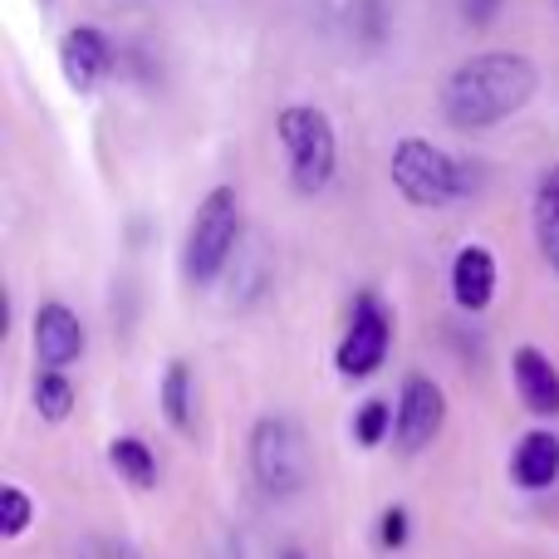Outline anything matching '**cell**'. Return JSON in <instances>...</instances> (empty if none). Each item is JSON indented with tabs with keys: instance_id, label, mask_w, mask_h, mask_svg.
Masks as SVG:
<instances>
[{
	"instance_id": "cell-1",
	"label": "cell",
	"mask_w": 559,
	"mask_h": 559,
	"mask_svg": "<svg viewBox=\"0 0 559 559\" xmlns=\"http://www.w3.org/2000/svg\"><path fill=\"white\" fill-rule=\"evenodd\" d=\"M540 88V69L531 55L515 49H486L472 55L442 79L437 98H442V118L462 133H481L506 118H515Z\"/></svg>"
},
{
	"instance_id": "cell-2",
	"label": "cell",
	"mask_w": 559,
	"mask_h": 559,
	"mask_svg": "<svg viewBox=\"0 0 559 559\" xmlns=\"http://www.w3.org/2000/svg\"><path fill=\"white\" fill-rule=\"evenodd\" d=\"M388 177H393L397 197L413 206H452L472 192V173L456 163L447 147H437L432 138H397L393 143V157H388Z\"/></svg>"
},
{
	"instance_id": "cell-3",
	"label": "cell",
	"mask_w": 559,
	"mask_h": 559,
	"mask_svg": "<svg viewBox=\"0 0 559 559\" xmlns=\"http://www.w3.org/2000/svg\"><path fill=\"white\" fill-rule=\"evenodd\" d=\"M236 246H241V202H236V187H212L202 197V206L192 212V226H187L182 275L192 285H212L226 271Z\"/></svg>"
},
{
	"instance_id": "cell-4",
	"label": "cell",
	"mask_w": 559,
	"mask_h": 559,
	"mask_svg": "<svg viewBox=\"0 0 559 559\" xmlns=\"http://www.w3.org/2000/svg\"><path fill=\"white\" fill-rule=\"evenodd\" d=\"M275 133L289 157V182H295L299 192H324L338 167L334 123H329L314 104H289V108H280Z\"/></svg>"
},
{
	"instance_id": "cell-5",
	"label": "cell",
	"mask_w": 559,
	"mask_h": 559,
	"mask_svg": "<svg viewBox=\"0 0 559 559\" xmlns=\"http://www.w3.org/2000/svg\"><path fill=\"white\" fill-rule=\"evenodd\" d=\"M251 472L265 496L285 501L309 486V442L295 417H261L251 432Z\"/></svg>"
},
{
	"instance_id": "cell-6",
	"label": "cell",
	"mask_w": 559,
	"mask_h": 559,
	"mask_svg": "<svg viewBox=\"0 0 559 559\" xmlns=\"http://www.w3.org/2000/svg\"><path fill=\"white\" fill-rule=\"evenodd\" d=\"M388 344H393V319H388V309L378 305V295H358L354 299V314H348V329L344 338H338L334 348V368L344 378H368L383 368L388 358Z\"/></svg>"
},
{
	"instance_id": "cell-7",
	"label": "cell",
	"mask_w": 559,
	"mask_h": 559,
	"mask_svg": "<svg viewBox=\"0 0 559 559\" xmlns=\"http://www.w3.org/2000/svg\"><path fill=\"white\" fill-rule=\"evenodd\" d=\"M447 423V393L432 383V378L413 373L403 383V397H397V413H393V442L403 456H417L423 447L437 442Z\"/></svg>"
},
{
	"instance_id": "cell-8",
	"label": "cell",
	"mask_w": 559,
	"mask_h": 559,
	"mask_svg": "<svg viewBox=\"0 0 559 559\" xmlns=\"http://www.w3.org/2000/svg\"><path fill=\"white\" fill-rule=\"evenodd\" d=\"M59 69H64V84L74 88V94H94L108 79V69H114V45H108V35L94 25H74L59 39Z\"/></svg>"
},
{
	"instance_id": "cell-9",
	"label": "cell",
	"mask_w": 559,
	"mask_h": 559,
	"mask_svg": "<svg viewBox=\"0 0 559 559\" xmlns=\"http://www.w3.org/2000/svg\"><path fill=\"white\" fill-rule=\"evenodd\" d=\"M35 358L45 368H55V373H64L69 364H79L84 358V324H79V314L69 305H59V299H45V305L35 309Z\"/></svg>"
},
{
	"instance_id": "cell-10",
	"label": "cell",
	"mask_w": 559,
	"mask_h": 559,
	"mask_svg": "<svg viewBox=\"0 0 559 559\" xmlns=\"http://www.w3.org/2000/svg\"><path fill=\"white\" fill-rule=\"evenodd\" d=\"M452 299L466 314H481L496 299V251L481 241H466L452 255Z\"/></svg>"
},
{
	"instance_id": "cell-11",
	"label": "cell",
	"mask_w": 559,
	"mask_h": 559,
	"mask_svg": "<svg viewBox=\"0 0 559 559\" xmlns=\"http://www.w3.org/2000/svg\"><path fill=\"white\" fill-rule=\"evenodd\" d=\"M511 373H515V393L535 417H559V368L550 364V354H540L531 344L515 348Z\"/></svg>"
},
{
	"instance_id": "cell-12",
	"label": "cell",
	"mask_w": 559,
	"mask_h": 559,
	"mask_svg": "<svg viewBox=\"0 0 559 559\" xmlns=\"http://www.w3.org/2000/svg\"><path fill=\"white\" fill-rule=\"evenodd\" d=\"M511 476L525 486V491H545V486H555L559 481V437L545 432V427L525 432L521 447H515V456H511Z\"/></svg>"
},
{
	"instance_id": "cell-13",
	"label": "cell",
	"mask_w": 559,
	"mask_h": 559,
	"mask_svg": "<svg viewBox=\"0 0 559 559\" xmlns=\"http://www.w3.org/2000/svg\"><path fill=\"white\" fill-rule=\"evenodd\" d=\"M535 241L550 255V265H559V163L540 177V192H535Z\"/></svg>"
},
{
	"instance_id": "cell-14",
	"label": "cell",
	"mask_w": 559,
	"mask_h": 559,
	"mask_svg": "<svg viewBox=\"0 0 559 559\" xmlns=\"http://www.w3.org/2000/svg\"><path fill=\"white\" fill-rule=\"evenodd\" d=\"M163 413L177 432H192V368L173 358L163 373Z\"/></svg>"
},
{
	"instance_id": "cell-15",
	"label": "cell",
	"mask_w": 559,
	"mask_h": 559,
	"mask_svg": "<svg viewBox=\"0 0 559 559\" xmlns=\"http://www.w3.org/2000/svg\"><path fill=\"white\" fill-rule=\"evenodd\" d=\"M108 462L118 466V476H128L133 486H153L157 481V462H153V452H147L138 437H118L114 447H108Z\"/></svg>"
},
{
	"instance_id": "cell-16",
	"label": "cell",
	"mask_w": 559,
	"mask_h": 559,
	"mask_svg": "<svg viewBox=\"0 0 559 559\" xmlns=\"http://www.w3.org/2000/svg\"><path fill=\"white\" fill-rule=\"evenodd\" d=\"M35 407L45 423H64V417L74 413V383H69L64 373H55V368H45V373L35 378Z\"/></svg>"
},
{
	"instance_id": "cell-17",
	"label": "cell",
	"mask_w": 559,
	"mask_h": 559,
	"mask_svg": "<svg viewBox=\"0 0 559 559\" xmlns=\"http://www.w3.org/2000/svg\"><path fill=\"white\" fill-rule=\"evenodd\" d=\"M388 432H393V407L378 403V397L358 407V417H354V437H358V442H364V447H378Z\"/></svg>"
},
{
	"instance_id": "cell-18",
	"label": "cell",
	"mask_w": 559,
	"mask_h": 559,
	"mask_svg": "<svg viewBox=\"0 0 559 559\" xmlns=\"http://www.w3.org/2000/svg\"><path fill=\"white\" fill-rule=\"evenodd\" d=\"M0 511H5V521H0V531H5L10 540H15V535H25L29 511H35V506H29V496L20 491V486H5V491H0Z\"/></svg>"
},
{
	"instance_id": "cell-19",
	"label": "cell",
	"mask_w": 559,
	"mask_h": 559,
	"mask_svg": "<svg viewBox=\"0 0 559 559\" xmlns=\"http://www.w3.org/2000/svg\"><path fill=\"white\" fill-rule=\"evenodd\" d=\"M378 540H383V550H403L407 545V511H383V525H378Z\"/></svg>"
},
{
	"instance_id": "cell-20",
	"label": "cell",
	"mask_w": 559,
	"mask_h": 559,
	"mask_svg": "<svg viewBox=\"0 0 559 559\" xmlns=\"http://www.w3.org/2000/svg\"><path fill=\"white\" fill-rule=\"evenodd\" d=\"M496 10H501V0H462V15L472 20V25H491Z\"/></svg>"
},
{
	"instance_id": "cell-21",
	"label": "cell",
	"mask_w": 559,
	"mask_h": 559,
	"mask_svg": "<svg viewBox=\"0 0 559 559\" xmlns=\"http://www.w3.org/2000/svg\"><path fill=\"white\" fill-rule=\"evenodd\" d=\"M104 559H138V555L123 550V545H104Z\"/></svg>"
},
{
	"instance_id": "cell-22",
	"label": "cell",
	"mask_w": 559,
	"mask_h": 559,
	"mask_svg": "<svg viewBox=\"0 0 559 559\" xmlns=\"http://www.w3.org/2000/svg\"><path fill=\"white\" fill-rule=\"evenodd\" d=\"M280 559H305V555H299V550H285V555H280Z\"/></svg>"
},
{
	"instance_id": "cell-23",
	"label": "cell",
	"mask_w": 559,
	"mask_h": 559,
	"mask_svg": "<svg viewBox=\"0 0 559 559\" xmlns=\"http://www.w3.org/2000/svg\"><path fill=\"white\" fill-rule=\"evenodd\" d=\"M555 271H559V265H555Z\"/></svg>"
}]
</instances>
